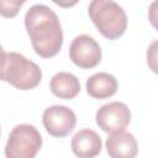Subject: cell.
Listing matches in <instances>:
<instances>
[{
  "label": "cell",
  "mask_w": 158,
  "mask_h": 158,
  "mask_svg": "<svg viewBox=\"0 0 158 158\" xmlns=\"http://www.w3.org/2000/svg\"><path fill=\"white\" fill-rule=\"evenodd\" d=\"M25 27L35 52L42 58H52L62 48L63 31L58 15L47 5L36 4L25 15Z\"/></svg>",
  "instance_id": "1"
},
{
  "label": "cell",
  "mask_w": 158,
  "mask_h": 158,
  "mask_svg": "<svg viewBox=\"0 0 158 158\" xmlns=\"http://www.w3.org/2000/svg\"><path fill=\"white\" fill-rule=\"evenodd\" d=\"M0 80L19 90H31L41 83L42 69L20 53L5 52L0 63Z\"/></svg>",
  "instance_id": "2"
},
{
  "label": "cell",
  "mask_w": 158,
  "mask_h": 158,
  "mask_svg": "<svg viewBox=\"0 0 158 158\" xmlns=\"http://www.w3.org/2000/svg\"><path fill=\"white\" fill-rule=\"evenodd\" d=\"M89 17L107 40L121 37L127 28L125 10L112 0H94L89 4Z\"/></svg>",
  "instance_id": "3"
},
{
  "label": "cell",
  "mask_w": 158,
  "mask_h": 158,
  "mask_svg": "<svg viewBox=\"0 0 158 158\" xmlns=\"http://www.w3.org/2000/svg\"><path fill=\"white\" fill-rule=\"evenodd\" d=\"M42 147L40 131L28 123L15 126L5 146L6 158H35Z\"/></svg>",
  "instance_id": "4"
},
{
  "label": "cell",
  "mask_w": 158,
  "mask_h": 158,
  "mask_svg": "<svg viewBox=\"0 0 158 158\" xmlns=\"http://www.w3.org/2000/svg\"><path fill=\"white\" fill-rule=\"evenodd\" d=\"M96 125L107 133L123 131L131 122V111L121 101H111L102 105L95 115Z\"/></svg>",
  "instance_id": "5"
},
{
  "label": "cell",
  "mask_w": 158,
  "mask_h": 158,
  "mask_svg": "<svg viewBox=\"0 0 158 158\" xmlns=\"http://www.w3.org/2000/svg\"><path fill=\"white\" fill-rule=\"evenodd\" d=\"M42 122L51 136L62 138L74 130L77 116L72 109L64 105H52L43 111Z\"/></svg>",
  "instance_id": "6"
},
{
  "label": "cell",
  "mask_w": 158,
  "mask_h": 158,
  "mask_svg": "<svg viewBox=\"0 0 158 158\" xmlns=\"http://www.w3.org/2000/svg\"><path fill=\"white\" fill-rule=\"evenodd\" d=\"M69 58L77 67L81 69H91L101 60V48L93 37L79 35L70 43Z\"/></svg>",
  "instance_id": "7"
},
{
  "label": "cell",
  "mask_w": 158,
  "mask_h": 158,
  "mask_svg": "<svg viewBox=\"0 0 158 158\" xmlns=\"http://www.w3.org/2000/svg\"><path fill=\"white\" fill-rule=\"evenodd\" d=\"M106 151L111 158H136L138 143L132 133L123 131L114 132L106 138Z\"/></svg>",
  "instance_id": "8"
},
{
  "label": "cell",
  "mask_w": 158,
  "mask_h": 158,
  "mask_svg": "<svg viewBox=\"0 0 158 158\" xmlns=\"http://www.w3.org/2000/svg\"><path fill=\"white\" fill-rule=\"evenodd\" d=\"M70 147L78 158H94L101 152L102 142L95 131L84 128L73 136Z\"/></svg>",
  "instance_id": "9"
},
{
  "label": "cell",
  "mask_w": 158,
  "mask_h": 158,
  "mask_svg": "<svg viewBox=\"0 0 158 158\" xmlns=\"http://www.w3.org/2000/svg\"><path fill=\"white\" fill-rule=\"evenodd\" d=\"M49 89L54 96L70 100L80 93V83L74 74L68 72H59L52 77Z\"/></svg>",
  "instance_id": "10"
},
{
  "label": "cell",
  "mask_w": 158,
  "mask_h": 158,
  "mask_svg": "<svg viewBox=\"0 0 158 158\" xmlns=\"http://www.w3.org/2000/svg\"><path fill=\"white\" fill-rule=\"evenodd\" d=\"M86 91L94 99H107L117 91V80L112 74L96 73L86 80Z\"/></svg>",
  "instance_id": "11"
},
{
  "label": "cell",
  "mask_w": 158,
  "mask_h": 158,
  "mask_svg": "<svg viewBox=\"0 0 158 158\" xmlns=\"http://www.w3.org/2000/svg\"><path fill=\"white\" fill-rule=\"evenodd\" d=\"M23 5V1H16V0H0V15L6 19L15 17L20 7Z\"/></svg>",
  "instance_id": "12"
},
{
  "label": "cell",
  "mask_w": 158,
  "mask_h": 158,
  "mask_svg": "<svg viewBox=\"0 0 158 158\" xmlns=\"http://www.w3.org/2000/svg\"><path fill=\"white\" fill-rule=\"evenodd\" d=\"M4 56H5V52H4V48H2V46L0 44V63H1L2 58H4Z\"/></svg>",
  "instance_id": "13"
},
{
  "label": "cell",
  "mask_w": 158,
  "mask_h": 158,
  "mask_svg": "<svg viewBox=\"0 0 158 158\" xmlns=\"http://www.w3.org/2000/svg\"><path fill=\"white\" fill-rule=\"evenodd\" d=\"M0 133H1V131H0Z\"/></svg>",
  "instance_id": "14"
}]
</instances>
